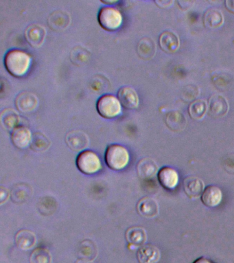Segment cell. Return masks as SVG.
Listing matches in <instances>:
<instances>
[{
	"mask_svg": "<svg viewBox=\"0 0 234 263\" xmlns=\"http://www.w3.org/2000/svg\"><path fill=\"white\" fill-rule=\"evenodd\" d=\"M46 34V29L42 25L38 24L30 25L25 30L26 41L32 47H36V48L44 44Z\"/></svg>",
	"mask_w": 234,
	"mask_h": 263,
	"instance_id": "cell-8",
	"label": "cell"
},
{
	"mask_svg": "<svg viewBox=\"0 0 234 263\" xmlns=\"http://www.w3.org/2000/svg\"><path fill=\"white\" fill-rule=\"evenodd\" d=\"M39 98L34 92L23 91L20 92L15 99V106L20 112L28 113L33 112L39 106Z\"/></svg>",
	"mask_w": 234,
	"mask_h": 263,
	"instance_id": "cell-7",
	"label": "cell"
},
{
	"mask_svg": "<svg viewBox=\"0 0 234 263\" xmlns=\"http://www.w3.org/2000/svg\"><path fill=\"white\" fill-rule=\"evenodd\" d=\"M137 174L142 180H151L159 172L157 164L151 158H143L137 164Z\"/></svg>",
	"mask_w": 234,
	"mask_h": 263,
	"instance_id": "cell-15",
	"label": "cell"
},
{
	"mask_svg": "<svg viewBox=\"0 0 234 263\" xmlns=\"http://www.w3.org/2000/svg\"><path fill=\"white\" fill-rule=\"evenodd\" d=\"M194 3V2L193 1H179L178 2V4H179L180 7L182 8L183 10H187L188 8H190L191 6L193 5V4Z\"/></svg>",
	"mask_w": 234,
	"mask_h": 263,
	"instance_id": "cell-37",
	"label": "cell"
},
{
	"mask_svg": "<svg viewBox=\"0 0 234 263\" xmlns=\"http://www.w3.org/2000/svg\"><path fill=\"white\" fill-rule=\"evenodd\" d=\"M32 134L28 127L20 125L11 132V141L16 147L24 149L30 145Z\"/></svg>",
	"mask_w": 234,
	"mask_h": 263,
	"instance_id": "cell-11",
	"label": "cell"
},
{
	"mask_svg": "<svg viewBox=\"0 0 234 263\" xmlns=\"http://www.w3.org/2000/svg\"><path fill=\"white\" fill-rule=\"evenodd\" d=\"M193 263H211V261L204 257H201L195 260Z\"/></svg>",
	"mask_w": 234,
	"mask_h": 263,
	"instance_id": "cell-39",
	"label": "cell"
},
{
	"mask_svg": "<svg viewBox=\"0 0 234 263\" xmlns=\"http://www.w3.org/2000/svg\"><path fill=\"white\" fill-rule=\"evenodd\" d=\"M31 63V55L22 49H11L6 53L5 57L6 69L11 75L15 78H21L25 76Z\"/></svg>",
	"mask_w": 234,
	"mask_h": 263,
	"instance_id": "cell-1",
	"label": "cell"
},
{
	"mask_svg": "<svg viewBox=\"0 0 234 263\" xmlns=\"http://www.w3.org/2000/svg\"><path fill=\"white\" fill-rule=\"evenodd\" d=\"M166 123L171 130L178 133V132L184 130L186 127V117L180 111H170L166 115Z\"/></svg>",
	"mask_w": 234,
	"mask_h": 263,
	"instance_id": "cell-25",
	"label": "cell"
},
{
	"mask_svg": "<svg viewBox=\"0 0 234 263\" xmlns=\"http://www.w3.org/2000/svg\"><path fill=\"white\" fill-rule=\"evenodd\" d=\"M224 16L221 10L215 8H209L203 16V23L208 28H217L223 24Z\"/></svg>",
	"mask_w": 234,
	"mask_h": 263,
	"instance_id": "cell-27",
	"label": "cell"
},
{
	"mask_svg": "<svg viewBox=\"0 0 234 263\" xmlns=\"http://www.w3.org/2000/svg\"><path fill=\"white\" fill-rule=\"evenodd\" d=\"M184 189L190 199H198L205 190V185L201 179L191 176L184 179Z\"/></svg>",
	"mask_w": 234,
	"mask_h": 263,
	"instance_id": "cell-13",
	"label": "cell"
},
{
	"mask_svg": "<svg viewBox=\"0 0 234 263\" xmlns=\"http://www.w3.org/2000/svg\"><path fill=\"white\" fill-rule=\"evenodd\" d=\"M104 78L100 77L94 78L93 82H91V88L94 91L100 92V90H104L103 84Z\"/></svg>",
	"mask_w": 234,
	"mask_h": 263,
	"instance_id": "cell-34",
	"label": "cell"
},
{
	"mask_svg": "<svg viewBox=\"0 0 234 263\" xmlns=\"http://www.w3.org/2000/svg\"><path fill=\"white\" fill-rule=\"evenodd\" d=\"M137 258L139 263H157L161 258V252L154 245H143L137 251Z\"/></svg>",
	"mask_w": 234,
	"mask_h": 263,
	"instance_id": "cell-16",
	"label": "cell"
},
{
	"mask_svg": "<svg viewBox=\"0 0 234 263\" xmlns=\"http://www.w3.org/2000/svg\"><path fill=\"white\" fill-rule=\"evenodd\" d=\"M96 109L100 116L114 119L122 114V106L117 97L111 94L103 95L98 99Z\"/></svg>",
	"mask_w": 234,
	"mask_h": 263,
	"instance_id": "cell-4",
	"label": "cell"
},
{
	"mask_svg": "<svg viewBox=\"0 0 234 263\" xmlns=\"http://www.w3.org/2000/svg\"><path fill=\"white\" fill-rule=\"evenodd\" d=\"M223 199V193L221 189L215 185H209L205 189L201 200L203 204L209 208L217 206Z\"/></svg>",
	"mask_w": 234,
	"mask_h": 263,
	"instance_id": "cell-19",
	"label": "cell"
},
{
	"mask_svg": "<svg viewBox=\"0 0 234 263\" xmlns=\"http://www.w3.org/2000/svg\"><path fill=\"white\" fill-rule=\"evenodd\" d=\"M207 105L205 100H197L191 103L188 108L189 114L195 120L202 119L206 112Z\"/></svg>",
	"mask_w": 234,
	"mask_h": 263,
	"instance_id": "cell-31",
	"label": "cell"
},
{
	"mask_svg": "<svg viewBox=\"0 0 234 263\" xmlns=\"http://www.w3.org/2000/svg\"><path fill=\"white\" fill-rule=\"evenodd\" d=\"M158 180L160 184L165 189H172L178 184V174L174 168L165 166L158 172Z\"/></svg>",
	"mask_w": 234,
	"mask_h": 263,
	"instance_id": "cell-20",
	"label": "cell"
},
{
	"mask_svg": "<svg viewBox=\"0 0 234 263\" xmlns=\"http://www.w3.org/2000/svg\"><path fill=\"white\" fill-rule=\"evenodd\" d=\"M77 255L79 260L92 262L98 256L97 246L93 240H84L78 245Z\"/></svg>",
	"mask_w": 234,
	"mask_h": 263,
	"instance_id": "cell-17",
	"label": "cell"
},
{
	"mask_svg": "<svg viewBox=\"0 0 234 263\" xmlns=\"http://www.w3.org/2000/svg\"><path fill=\"white\" fill-rule=\"evenodd\" d=\"M98 20L104 30L115 31L122 26L123 15L118 8L110 6H103L98 12Z\"/></svg>",
	"mask_w": 234,
	"mask_h": 263,
	"instance_id": "cell-3",
	"label": "cell"
},
{
	"mask_svg": "<svg viewBox=\"0 0 234 263\" xmlns=\"http://www.w3.org/2000/svg\"><path fill=\"white\" fill-rule=\"evenodd\" d=\"M101 2L102 3L107 4L108 6H112L113 4L118 3V1H117V0H114V1H111V0H101Z\"/></svg>",
	"mask_w": 234,
	"mask_h": 263,
	"instance_id": "cell-40",
	"label": "cell"
},
{
	"mask_svg": "<svg viewBox=\"0 0 234 263\" xmlns=\"http://www.w3.org/2000/svg\"><path fill=\"white\" fill-rule=\"evenodd\" d=\"M71 16L65 10H55L50 14L48 18V26L57 32L65 30L71 24Z\"/></svg>",
	"mask_w": 234,
	"mask_h": 263,
	"instance_id": "cell-10",
	"label": "cell"
},
{
	"mask_svg": "<svg viewBox=\"0 0 234 263\" xmlns=\"http://www.w3.org/2000/svg\"><path fill=\"white\" fill-rule=\"evenodd\" d=\"M10 197H11V193L7 189L3 186L0 187V204L3 205L7 202Z\"/></svg>",
	"mask_w": 234,
	"mask_h": 263,
	"instance_id": "cell-35",
	"label": "cell"
},
{
	"mask_svg": "<svg viewBox=\"0 0 234 263\" xmlns=\"http://www.w3.org/2000/svg\"><path fill=\"white\" fill-rule=\"evenodd\" d=\"M33 188L27 183H18L14 185L11 191V198L13 203L22 204L29 201L33 195Z\"/></svg>",
	"mask_w": 234,
	"mask_h": 263,
	"instance_id": "cell-12",
	"label": "cell"
},
{
	"mask_svg": "<svg viewBox=\"0 0 234 263\" xmlns=\"http://www.w3.org/2000/svg\"><path fill=\"white\" fill-rule=\"evenodd\" d=\"M51 141L44 133L37 132L32 135V139L30 147L34 152L42 153L50 148Z\"/></svg>",
	"mask_w": 234,
	"mask_h": 263,
	"instance_id": "cell-28",
	"label": "cell"
},
{
	"mask_svg": "<svg viewBox=\"0 0 234 263\" xmlns=\"http://www.w3.org/2000/svg\"><path fill=\"white\" fill-rule=\"evenodd\" d=\"M52 254L48 249L44 248H36L30 255V263H52Z\"/></svg>",
	"mask_w": 234,
	"mask_h": 263,
	"instance_id": "cell-32",
	"label": "cell"
},
{
	"mask_svg": "<svg viewBox=\"0 0 234 263\" xmlns=\"http://www.w3.org/2000/svg\"><path fill=\"white\" fill-rule=\"evenodd\" d=\"M208 110L211 116L223 117L229 110V104L223 96L219 94L213 95L209 100Z\"/></svg>",
	"mask_w": 234,
	"mask_h": 263,
	"instance_id": "cell-14",
	"label": "cell"
},
{
	"mask_svg": "<svg viewBox=\"0 0 234 263\" xmlns=\"http://www.w3.org/2000/svg\"><path fill=\"white\" fill-rule=\"evenodd\" d=\"M225 6L229 12L234 13V0H227V1H225Z\"/></svg>",
	"mask_w": 234,
	"mask_h": 263,
	"instance_id": "cell-38",
	"label": "cell"
},
{
	"mask_svg": "<svg viewBox=\"0 0 234 263\" xmlns=\"http://www.w3.org/2000/svg\"><path fill=\"white\" fill-rule=\"evenodd\" d=\"M156 4L159 7L161 8H168L171 6L172 4L174 3L172 0H159V1H155Z\"/></svg>",
	"mask_w": 234,
	"mask_h": 263,
	"instance_id": "cell-36",
	"label": "cell"
},
{
	"mask_svg": "<svg viewBox=\"0 0 234 263\" xmlns=\"http://www.w3.org/2000/svg\"><path fill=\"white\" fill-rule=\"evenodd\" d=\"M137 53L143 60H150L155 55L156 45L153 39L143 37L137 44Z\"/></svg>",
	"mask_w": 234,
	"mask_h": 263,
	"instance_id": "cell-26",
	"label": "cell"
},
{
	"mask_svg": "<svg viewBox=\"0 0 234 263\" xmlns=\"http://www.w3.org/2000/svg\"><path fill=\"white\" fill-rule=\"evenodd\" d=\"M91 53L85 47L79 45L75 47L70 53V59L74 65L83 66L89 61Z\"/></svg>",
	"mask_w": 234,
	"mask_h": 263,
	"instance_id": "cell-30",
	"label": "cell"
},
{
	"mask_svg": "<svg viewBox=\"0 0 234 263\" xmlns=\"http://www.w3.org/2000/svg\"><path fill=\"white\" fill-rule=\"evenodd\" d=\"M199 94V89L196 86L189 85L184 89L183 98L186 101H191L196 98Z\"/></svg>",
	"mask_w": 234,
	"mask_h": 263,
	"instance_id": "cell-33",
	"label": "cell"
},
{
	"mask_svg": "<svg viewBox=\"0 0 234 263\" xmlns=\"http://www.w3.org/2000/svg\"><path fill=\"white\" fill-rule=\"evenodd\" d=\"M104 159L109 168L119 171L126 167L130 160V155L124 146L113 144L106 148Z\"/></svg>",
	"mask_w": 234,
	"mask_h": 263,
	"instance_id": "cell-2",
	"label": "cell"
},
{
	"mask_svg": "<svg viewBox=\"0 0 234 263\" xmlns=\"http://www.w3.org/2000/svg\"><path fill=\"white\" fill-rule=\"evenodd\" d=\"M126 239L129 245L135 248L143 246L147 240V234L145 228L132 227L127 230Z\"/></svg>",
	"mask_w": 234,
	"mask_h": 263,
	"instance_id": "cell-23",
	"label": "cell"
},
{
	"mask_svg": "<svg viewBox=\"0 0 234 263\" xmlns=\"http://www.w3.org/2000/svg\"><path fill=\"white\" fill-rule=\"evenodd\" d=\"M1 123L7 130L13 131L20 125L21 117L17 111L11 108L4 109L0 115Z\"/></svg>",
	"mask_w": 234,
	"mask_h": 263,
	"instance_id": "cell-22",
	"label": "cell"
},
{
	"mask_svg": "<svg viewBox=\"0 0 234 263\" xmlns=\"http://www.w3.org/2000/svg\"><path fill=\"white\" fill-rule=\"evenodd\" d=\"M137 211L142 217L151 219L159 214V205L156 199L153 197H143L137 203Z\"/></svg>",
	"mask_w": 234,
	"mask_h": 263,
	"instance_id": "cell-18",
	"label": "cell"
},
{
	"mask_svg": "<svg viewBox=\"0 0 234 263\" xmlns=\"http://www.w3.org/2000/svg\"><path fill=\"white\" fill-rule=\"evenodd\" d=\"M38 209L41 215H52L58 209V202L57 199L52 196L42 197L38 201Z\"/></svg>",
	"mask_w": 234,
	"mask_h": 263,
	"instance_id": "cell-29",
	"label": "cell"
},
{
	"mask_svg": "<svg viewBox=\"0 0 234 263\" xmlns=\"http://www.w3.org/2000/svg\"><path fill=\"white\" fill-rule=\"evenodd\" d=\"M77 166L83 174L92 175L99 172L102 163L97 154L91 150H85L78 155Z\"/></svg>",
	"mask_w": 234,
	"mask_h": 263,
	"instance_id": "cell-5",
	"label": "cell"
},
{
	"mask_svg": "<svg viewBox=\"0 0 234 263\" xmlns=\"http://www.w3.org/2000/svg\"><path fill=\"white\" fill-rule=\"evenodd\" d=\"M118 98L125 108L134 110L138 108L139 99L136 90L131 86L121 87L118 92Z\"/></svg>",
	"mask_w": 234,
	"mask_h": 263,
	"instance_id": "cell-9",
	"label": "cell"
},
{
	"mask_svg": "<svg viewBox=\"0 0 234 263\" xmlns=\"http://www.w3.org/2000/svg\"><path fill=\"white\" fill-rule=\"evenodd\" d=\"M159 43L160 47L166 52H174L179 47V39L174 32L164 31L160 35Z\"/></svg>",
	"mask_w": 234,
	"mask_h": 263,
	"instance_id": "cell-24",
	"label": "cell"
},
{
	"mask_svg": "<svg viewBox=\"0 0 234 263\" xmlns=\"http://www.w3.org/2000/svg\"><path fill=\"white\" fill-rule=\"evenodd\" d=\"M75 263H93V262H90V261L79 260H77V262H76Z\"/></svg>",
	"mask_w": 234,
	"mask_h": 263,
	"instance_id": "cell-41",
	"label": "cell"
},
{
	"mask_svg": "<svg viewBox=\"0 0 234 263\" xmlns=\"http://www.w3.org/2000/svg\"><path fill=\"white\" fill-rule=\"evenodd\" d=\"M15 244L22 250H29L37 244L36 234L29 230H21L15 236Z\"/></svg>",
	"mask_w": 234,
	"mask_h": 263,
	"instance_id": "cell-21",
	"label": "cell"
},
{
	"mask_svg": "<svg viewBox=\"0 0 234 263\" xmlns=\"http://www.w3.org/2000/svg\"><path fill=\"white\" fill-rule=\"evenodd\" d=\"M65 142L73 151L81 152L89 147V138L83 131L73 130L67 134Z\"/></svg>",
	"mask_w": 234,
	"mask_h": 263,
	"instance_id": "cell-6",
	"label": "cell"
}]
</instances>
